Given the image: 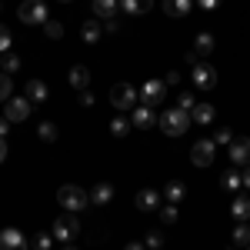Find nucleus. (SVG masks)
<instances>
[{"label": "nucleus", "mask_w": 250, "mask_h": 250, "mask_svg": "<svg viewBox=\"0 0 250 250\" xmlns=\"http://www.w3.org/2000/svg\"><path fill=\"white\" fill-rule=\"evenodd\" d=\"M160 130L167 137H184L187 130H190V124H193V117L187 114V110H180V107H170V110H164L160 114Z\"/></svg>", "instance_id": "f257e3e1"}, {"label": "nucleus", "mask_w": 250, "mask_h": 250, "mask_svg": "<svg viewBox=\"0 0 250 250\" xmlns=\"http://www.w3.org/2000/svg\"><path fill=\"white\" fill-rule=\"evenodd\" d=\"M57 204L67 213H77V210H83V207H90V197H87V190H83V187L67 184V187H60V190H57Z\"/></svg>", "instance_id": "f03ea898"}, {"label": "nucleus", "mask_w": 250, "mask_h": 250, "mask_svg": "<svg viewBox=\"0 0 250 250\" xmlns=\"http://www.w3.org/2000/svg\"><path fill=\"white\" fill-rule=\"evenodd\" d=\"M54 240H60V244H67V240H74L80 233V220L74 217V213H60L57 220H54Z\"/></svg>", "instance_id": "7ed1b4c3"}, {"label": "nucleus", "mask_w": 250, "mask_h": 250, "mask_svg": "<svg viewBox=\"0 0 250 250\" xmlns=\"http://www.w3.org/2000/svg\"><path fill=\"white\" fill-rule=\"evenodd\" d=\"M17 17L23 20V23H47V3L43 0H23L17 7Z\"/></svg>", "instance_id": "20e7f679"}, {"label": "nucleus", "mask_w": 250, "mask_h": 250, "mask_svg": "<svg viewBox=\"0 0 250 250\" xmlns=\"http://www.w3.org/2000/svg\"><path fill=\"white\" fill-rule=\"evenodd\" d=\"M110 104H114L117 110H134V107H137V90L130 87V83L120 80V83L110 87Z\"/></svg>", "instance_id": "39448f33"}, {"label": "nucleus", "mask_w": 250, "mask_h": 250, "mask_svg": "<svg viewBox=\"0 0 250 250\" xmlns=\"http://www.w3.org/2000/svg\"><path fill=\"white\" fill-rule=\"evenodd\" d=\"M30 107H34V104H30L27 97H10V100L3 104V117H7L10 124H23V120L30 117Z\"/></svg>", "instance_id": "423d86ee"}, {"label": "nucleus", "mask_w": 250, "mask_h": 250, "mask_svg": "<svg viewBox=\"0 0 250 250\" xmlns=\"http://www.w3.org/2000/svg\"><path fill=\"white\" fill-rule=\"evenodd\" d=\"M137 97H140L147 107H157V104L167 97V83H164V80H144V87H140Z\"/></svg>", "instance_id": "0eeeda50"}, {"label": "nucleus", "mask_w": 250, "mask_h": 250, "mask_svg": "<svg viewBox=\"0 0 250 250\" xmlns=\"http://www.w3.org/2000/svg\"><path fill=\"white\" fill-rule=\"evenodd\" d=\"M190 80H193V87H200V90H213L217 87V70L210 63H193Z\"/></svg>", "instance_id": "6e6552de"}, {"label": "nucleus", "mask_w": 250, "mask_h": 250, "mask_svg": "<svg viewBox=\"0 0 250 250\" xmlns=\"http://www.w3.org/2000/svg\"><path fill=\"white\" fill-rule=\"evenodd\" d=\"M213 140H197L190 147V160H193V167H210L213 164Z\"/></svg>", "instance_id": "1a4fd4ad"}, {"label": "nucleus", "mask_w": 250, "mask_h": 250, "mask_svg": "<svg viewBox=\"0 0 250 250\" xmlns=\"http://www.w3.org/2000/svg\"><path fill=\"white\" fill-rule=\"evenodd\" d=\"M90 197V207H107L110 200H114V184H107V180H100L94 190L87 193Z\"/></svg>", "instance_id": "9d476101"}, {"label": "nucleus", "mask_w": 250, "mask_h": 250, "mask_svg": "<svg viewBox=\"0 0 250 250\" xmlns=\"http://www.w3.org/2000/svg\"><path fill=\"white\" fill-rule=\"evenodd\" d=\"M160 117L154 114V107H147V104H140V107H134V117H130V124L134 127H140V130H147V127H154Z\"/></svg>", "instance_id": "9b49d317"}, {"label": "nucleus", "mask_w": 250, "mask_h": 250, "mask_svg": "<svg viewBox=\"0 0 250 250\" xmlns=\"http://www.w3.org/2000/svg\"><path fill=\"white\" fill-rule=\"evenodd\" d=\"M230 160L237 167H250V140L247 137H240V140L230 144Z\"/></svg>", "instance_id": "f8f14e48"}, {"label": "nucleus", "mask_w": 250, "mask_h": 250, "mask_svg": "<svg viewBox=\"0 0 250 250\" xmlns=\"http://www.w3.org/2000/svg\"><path fill=\"white\" fill-rule=\"evenodd\" d=\"M0 250H27V240H23V233L17 227H10V230H0Z\"/></svg>", "instance_id": "ddd939ff"}, {"label": "nucleus", "mask_w": 250, "mask_h": 250, "mask_svg": "<svg viewBox=\"0 0 250 250\" xmlns=\"http://www.w3.org/2000/svg\"><path fill=\"white\" fill-rule=\"evenodd\" d=\"M137 207L147 213V210H157L160 207V193L154 190V187H144V190L137 193Z\"/></svg>", "instance_id": "4468645a"}, {"label": "nucleus", "mask_w": 250, "mask_h": 250, "mask_svg": "<svg viewBox=\"0 0 250 250\" xmlns=\"http://www.w3.org/2000/svg\"><path fill=\"white\" fill-rule=\"evenodd\" d=\"M193 10V0H164V14L167 17H187Z\"/></svg>", "instance_id": "2eb2a0df"}, {"label": "nucleus", "mask_w": 250, "mask_h": 250, "mask_svg": "<svg viewBox=\"0 0 250 250\" xmlns=\"http://www.w3.org/2000/svg\"><path fill=\"white\" fill-rule=\"evenodd\" d=\"M117 0H94V17L97 20H114L117 17Z\"/></svg>", "instance_id": "dca6fc26"}, {"label": "nucleus", "mask_w": 250, "mask_h": 250, "mask_svg": "<svg viewBox=\"0 0 250 250\" xmlns=\"http://www.w3.org/2000/svg\"><path fill=\"white\" fill-rule=\"evenodd\" d=\"M193 124H200V127H207V124H213V117H217V110H213V104H197L190 110Z\"/></svg>", "instance_id": "f3484780"}, {"label": "nucleus", "mask_w": 250, "mask_h": 250, "mask_svg": "<svg viewBox=\"0 0 250 250\" xmlns=\"http://www.w3.org/2000/svg\"><path fill=\"white\" fill-rule=\"evenodd\" d=\"M150 7H154V0H120V10H124V14H130V17L147 14Z\"/></svg>", "instance_id": "a211bd4d"}, {"label": "nucleus", "mask_w": 250, "mask_h": 250, "mask_svg": "<svg viewBox=\"0 0 250 250\" xmlns=\"http://www.w3.org/2000/svg\"><path fill=\"white\" fill-rule=\"evenodd\" d=\"M27 100H30V104H43V100H47V83H43V80H27Z\"/></svg>", "instance_id": "6ab92c4d"}, {"label": "nucleus", "mask_w": 250, "mask_h": 250, "mask_svg": "<svg viewBox=\"0 0 250 250\" xmlns=\"http://www.w3.org/2000/svg\"><path fill=\"white\" fill-rule=\"evenodd\" d=\"M230 213L237 217V220H250V197L247 193H237V197H233Z\"/></svg>", "instance_id": "aec40b11"}, {"label": "nucleus", "mask_w": 250, "mask_h": 250, "mask_svg": "<svg viewBox=\"0 0 250 250\" xmlns=\"http://www.w3.org/2000/svg\"><path fill=\"white\" fill-rule=\"evenodd\" d=\"M100 34H104V23H100V20H83L80 37L87 40V43H97V40H100Z\"/></svg>", "instance_id": "412c9836"}, {"label": "nucleus", "mask_w": 250, "mask_h": 250, "mask_svg": "<svg viewBox=\"0 0 250 250\" xmlns=\"http://www.w3.org/2000/svg\"><path fill=\"white\" fill-rule=\"evenodd\" d=\"M164 197H167V204H180V200L187 197V187H184L180 180H167V187H164Z\"/></svg>", "instance_id": "4be33fe9"}, {"label": "nucleus", "mask_w": 250, "mask_h": 250, "mask_svg": "<svg viewBox=\"0 0 250 250\" xmlns=\"http://www.w3.org/2000/svg\"><path fill=\"white\" fill-rule=\"evenodd\" d=\"M70 83H74L77 90H87V87H90V70H87L83 63H77V67L70 70Z\"/></svg>", "instance_id": "5701e85b"}, {"label": "nucleus", "mask_w": 250, "mask_h": 250, "mask_svg": "<svg viewBox=\"0 0 250 250\" xmlns=\"http://www.w3.org/2000/svg\"><path fill=\"white\" fill-rule=\"evenodd\" d=\"M233 244H237V247H250V224L247 220H237V227H233Z\"/></svg>", "instance_id": "b1692460"}, {"label": "nucleus", "mask_w": 250, "mask_h": 250, "mask_svg": "<svg viewBox=\"0 0 250 250\" xmlns=\"http://www.w3.org/2000/svg\"><path fill=\"white\" fill-rule=\"evenodd\" d=\"M193 47H197V57H210V54H213V37H210V34H197Z\"/></svg>", "instance_id": "393cba45"}, {"label": "nucleus", "mask_w": 250, "mask_h": 250, "mask_svg": "<svg viewBox=\"0 0 250 250\" xmlns=\"http://www.w3.org/2000/svg\"><path fill=\"white\" fill-rule=\"evenodd\" d=\"M37 137L43 140V144H54V140H57V127H54L50 120H43V124L37 127Z\"/></svg>", "instance_id": "a878e982"}, {"label": "nucleus", "mask_w": 250, "mask_h": 250, "mask_svg": "<svg viewBox=\"0 0 250 250\" xmlns=\"http://www.w3.org/2000/svg\"><path fill=\"white\" fill-rule=\"evenodd\" d=\"M220 187H224V190H237V187H244V180H240L237 170H227L224 177H220Z\"/></svg>", "instance_id": "bb28decb"}, {"label": "nucleus", "mask_w": 250, "mask_h": 250, "mask_svg": "<svg viewBox=\"0 0 250 250\" xmlns=\"http://www.w3.org/2000/svg\"><path fill=\"white\" fill-rule=\"evenodd\" d=\"M0 67H3V74H17L20 70V57L17 54H0Z\"/></svg>", "instance_id": "cd10ccee"}, {"label": "nucleus", "mask_w": 250, "mask_h": 250, "mask_svg": "<svg viewBox=\"0 0 250 250\" xmlns=\"http://www.w3.org/2000/svg\"><path fill=\"white\" fill-rule=\"evenodd\" d=\"M130 127H134V124L124 120V117H114V120H110V134H114V137H127V134H130Z\"/></svg>", "instance_id": "c85d7f7f"}, {"label": "nucleus", "mask_w": 250, "mask_h": 250, "mask_svg": "<svg viewBox=\"0 0 250 250\" xmlns=\"http://www.w3.org/2000/svg\"><path fill=\"white\" fill-rule=\"evenodd\" d=\"M43 34L50 40H60L63 37V23H60V20H47V23H43Z\"/></svg>", "instance_id": "c756f323"}, {"label": "nucleus", "mask_w": 250, "mask_h": 250, "mask_svg": "<svg viewBox=\"0 0 250 250\" xmlns=\"http://www.w3.org/2000/svg\"><path fill=\"white\" fill-rule=\"evenodd\" d=\"M14 97V87H10V74H0V104H7Z\"/></svg>", "instance_id": "7c9ffc66"}, {"label": "nucleus", "mask_w": 250, "mask_h": 250, "mask_svg": "<svg viewBox=\"0 0 250 250\" xmlns=\"http://www.w3.org/2000/svg\"><path fill=\"white\" fill-rule=\"evenodd\" d=\"M144 244H147L150 250H160V247H164V233H160V230H147Z\"/></svg>", "instance_id": "2f4dec72"}, {"label": "nucleus", "mask_w": 250, "mask_h": 250, "mask_svg": "<svg viewBox=\"0 0 250 250\" xmlns=\"http://www.w3.org/2000/svg\"><path fill=\"white\" fill-rule=\"evenodd\" d=\"M213 144H227V147H230V144H233L230 127H217V130H213Z\"/></svg>", "instance_id": "473e14b6"}, {"label": "nucleus", "mask_w": 250, "mask_h": 250, "mask_svg": "<svg viewBox=\"0 0 250 250\" xmlns=\"http://www.w3.org/2000/svg\"><path fill=\"white\" fill-rule=\"evenodd\" d=\"M10 47H14V37H10V30L0 23V54H10Z\"/></svg>", "instance_id": "72a5a7b5"}, {"label": "nucleus", "mask_w": 250, "mask_h": 250, "mask_svg": "<svg viewBox=\"0 0 250 250\" xmlns=\"http://www.w3.org/2000/svg\"><path fill=\"white\" fill-rule=\"evenodd\" d=\"M177 107H180V110H187V114H190L193 107H197V100H193V94H180V97H177Z\"/></svg>", "instance_id": "f704fd0d"}, {"label": "nucleus", "mask_w": 250, "mask_h": 250, "mask_svg": "<svg viewBox=\"0 0 250 250\" xmlns=\"http://www.w3.org/2000/svg\"><path fill=\"white\" fill-rule=\"evenodd\" d=\"M50 244H54V233H37V240H34L37 250H50Z\"/></svg>", "instance_id": "c9c22d12"}, {"label": "nucleus", "mask_w": 250, "mask_h": 250, "mask_svg": "<svg viewBox=\"0 0 250 250\" xmlns=\"http://www.w3.org/2000/svg\"><path fill=\"white\" fill-rule=\"evenodd\" d=\"M160 217H164V224H173V220H177V204H167V207H160Z\"/></svg>", "instance_id": "e433bc0d"}, {"label": "nucleus", "mask_w": 250, "mask_h": 250, "mask_svg": "<svg viewBox=\"0 0 250 250\" xmlns=\"http://www.w3.org/2000/svg\"><path fill=\"white\" fill-rule=\"evenodd\" d=\"M7 154H10V147H7V137H0V164L7 160Z\"/></svg>", "instance_id": "4c0bfd02"}, {"label": "nucleus", "mask_w": 250, "mask_h": 250, "mask_svg": "<svg viewBox=\"0 0 250 250\" xmlns=\"http://www.w3.org/2000/svg\"><path fill=\"white\" fill-rule=\"evenodd\" d=\"M177 80H180V74H177V70H170V74H164V83H167V87H173Z\"/></svg>", "instance_id": "58836bf2"}, {"label": "nucleus", "mask_w": 250, "mask_h": 250, "mask_svg": "<svg viewBox=\"0 0 250 250\" xmlns=\"http://www.w3.org/2000/svg\"><path fill=\"white\" fill-rule=\"evenodd\" d=\"M217 3H220V0H197V7H200V10H213Z\"/></svg>", "instance_id": "ea45409f"}, {"label": "nucleus", "mask_w": 250, "mask_h": 250, "mask_svg": "<svg viewBox=\"0 0 250 250\" xmlns=\"http://www.w3.org/2000/svg\"><path fill=\"white\" fill-rule=\"evenodd\" d=\"M80 104L90 107V104H94V94H90V90H80Z\"/></svg>", "instance_id": "a19ab883"}, {"label": "nucleus", "mask_w": 250, "mask_h": 250, "mask_svg": "<svg viewBox=\"0 0 250 250\" xmlns=\"http://www.w3.org/2000/svg\"><path fill=\"white\" fill-rule=\"evenodd\" d=\"M117 27H120V23H117V17L114 20H104V30H107V34H117Z\"/></svg>", "instance_id": "79ce46f5"}, {"label": "nucleus", "mask_w": 250, "mask_h": 250, "mask_svg": "<svg viewBox=\"0 0 250 250\" xmlns=\"http://www.w3.org/2000/svg\"><path fill=\"white\" fill-rule=\"evenodd\" d=\"M7 130H10V120H7V117H0V137H7Z\"/></svg>", "instance_id": "37998d69"}, {"label": "nucleus", "mask_w": 250, "mask_h": 250, "mask_svg": "<svg viewBox=\"0 0 250 250\" xmlns=\"http://www.w3.org/2000/svg\"><path fill=\"white\" fill-rule=\"evenodd\" d=\"M240 180H244V187L250 190V167H244V173H240Z\"/></svg>", "instance_id": "c03bdc74"}, {"label": "nucleus", "mask_w": 250, "mask_h": 250, "mask_svg": "<svg viewBox=\"0 0 250 250\" xmlns=\"http://www.w3.org/2000/svg\"><path fill=\"white\" fill-rule=\"evenodd\" d=\"M124 250H147V244H127Z\"/></svg>", "instance_id": "a18cd8bd"}, {"label": "nucleus", "mask_w": 250, "mask_h": 250, "mask_svg": "<svg viewBox=\"0 0 250 250\" xmlns=\"http://www.w3.org/2000/svg\"><path fill=\"white\" fill-rule=\"evenodd\" d=\"M63 250H77V247H63Z\"/></svg>", "instance_id": "49530a36"}, {"label": "nucleus", "mask_w": 250, "mask_h": 250, "mask_svg": "<svg viewBox=\"0 0 250 250\" xmlns=\"http://www.w3.org/2000/svg\"><path fill=\"white\" fill-rule=\"evenodd\" d=\"M60 3H70V0H60Z\"/></svg>", "instance_id": "de8ad7c7"}, {"label": "nucleus", "mask_w": 250, "mask_h": 250, "mask_svg": "<svg viewBox=\"0 0 250 250\" xmlns=\"http://www.w3.org/2000/svg\"><path fill=\"white\" fill-rule=\"evenodd\" d=\"M247 250H250V247H247Z\"/></svg>", "instance_id": "09e8293b"}]
</instances>
